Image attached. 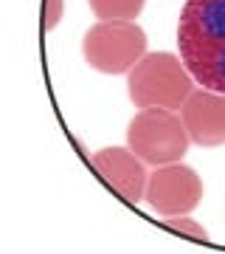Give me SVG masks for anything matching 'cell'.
Returning <instances> with one entry per match:
<instances>
[{
  "label": "cell",
  "mask_w": 225,
  "mask_h": 254,
  "mask_svg": "<svg viewBox=\"0 0 225 254\" xmlns=\"http://www.w3.org/2000/svg\"><path fill=\"white\" fill-rule=\"evenodd\" d=\"M178 46L200 88L225 96V0H186L178 17Z\"/></svg>",
  "instance_id": "obj_1"
},
{
  "label": "cell",
  "mask_w": 225,
  "mask_h": 254,
  "mask_svg": "<svg viewBox=\"0 0 225 254\" xmlns=\"http://www.w3.org/2000/svg\"><path fill=\"white\" fill-rule=\"evenodd\" d=\"M127 91L138 110L161 108L178 113L194 91V76L175 54H144L127 73Z\"/></svg>",
  "instance_id": "obj_2"
},
{
  "label": "cell",
  "mask_w": 225,
  "mask_h": 254,
  "mask_svg": "<svg viewBox=\"0 0 225 254\" xmlns=\"http://www.w3.org/2000/svg\"><path fill=\"white\" fill-rule=\"evenodd\" d=\"M189 144L191 138L186 133V125L175 110H141L127 127V147L144 164H152V167L178 164L186 155Z\"/></svg>",
  "instance_id": "obj_3"
},
{
  "label": "cell",
  "mask_w": 225,
  "mask_h": 254,
  "mask_svg": "<svg viewBox=\"0 0 225 254\" xmlns=\"http://www.w3.org/2000/svg\"><path fill=\"white\" fill-rule=\"evenodd\" d=\"M82 54L99 73H130L146 54V34L138 23H96L82 37Z\"/></svg>",
  "instance_id": "obj_4"
},
{
  "label": "cell",
  "mask_w": 225,
  "mask_h": 254,
  "mask_svg": "<svg viewBox=\"0 0 225 254\" xmlns=\"http://www.w3.org/2000/svg\"><path fill=\"white\" fill-rule=\"evenodd\" d=\"M144 200L161 218L189 215L203 200V181L186 164H163L155 167V173L149 175Z\"/></svg>",
  "instance_id": "obj_5"
},
{
  "label": "cell",
  "mask_w": 225,
  "mask_h": 254,
  "mask_svg": "<svg viewBox=\"0 0 225 254\" xmlns=\"http://www.w3.org/2000/svg\"><path fill=\"white\" fill-rule=\"evenodd\" d=\"M90 164L99 173L101 181L107 184L116 195H121L127 203H138L146 195L149 175H146L144 161L130 147H104V150H96Z\"/></svg>",
  "instance_id": "obj_6"
},
{
  "label": "cell",
  "mask_w": 225,
  "mask_h": 254,
  "mask_svg": "<svg viewBox=\"0 0 225 254\" xmlns=\"http://www.w3.org/2000/svg\"><path fill=\"white\" fill-rule=\"evenodd\" d=\"M180 119L186 125V133L200 147L225 144V96L214 91H191L186 105L180 108Z\"/></svg>",
  "instance_id": "obj_7"
},
{
  "label": "cell",
  "mask_w": 225,
  "mask_h": 254,
  "mask_svg": "<svg viewBox=\"0 0 225 254\" xmlns=\"http://www.w3.org/2000/svg\"><path fill=\"white\" fill-rule=\"evenodd\" d=\"M146 0H88L90 11L101 23H133L144 11Z\"/></svg>",
  "instance_id": "obj_8"
},
{
  "label": "cell",
  "mask_w": 225,
  "mask_h": 254,
  "mask_svg": "<svg viewBox=\"0 0 225 254\" xmlns=\"http://www.w3.org/2000/svg\"><path fill=\"white\" fill-rule=\"evenodd\" d=\"M166 226L172 229V232H180V235H189L194 237V240H203L206 243L208 240V232L200 223H194L191 218H186V215H178V218H166Z\"/></svg>",
  "instance_id": "obj_9"
},
{
  "label": "cell",
  "mask_w": 225,
  "mask_h": 254,
  "mask_svg": "<svg viewBox=\"0 0 225 254\" xmlns=\"http://www.w3.org/2000/svg\"><path fill=\"white\" fill-rule=\"evenodd\" d=\"M65 3L62 0H45V20H43V31H54L59 17H62Z\"/></svg>",
  "instance_id": "obj_10"
}]
</instances>
